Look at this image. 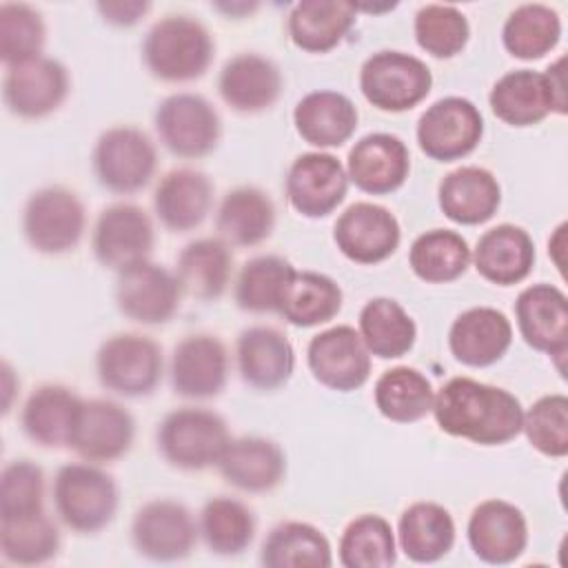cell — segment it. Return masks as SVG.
<instances>
[{"instance_id": "cell-20", "label": "cell", "mask_w": 568, "mask_h": 568, "mask_svg": "<svg viewBox=\"0 0 568 568\" xmlns=\"http://www.w3.org/2000/svg\"><path fill=\"white\" fill-rule=\"evenodd\" d=\"M408 171L410 155L397 135L368 133L348 151L346 175L364 193H390L406 182Z\"/></svg>"}, {"instance_id": "cell-24", "label": "cell", "mask_w": 568, "mask_h": 568, "mask_svg": "<svg viewBox=\"0 0 568 568\" xmlns=\"http://www.w3.org/2000/svg\"><path fill=\"white\" fill-rule=\"evenodd\" d=\"M222 100L240 113H257L275 104L282 91V75L275 62L257 53L233 55L217 80Z\"/></svg>"}, {"instance_id": "cell-5", "label": "cell", "mask_w": 568, "mask_h": 568, "mask_svg": "<svg viewBox=\"0 0 568 568\" xmlns=\"http://www.w3.org/2000/svg\"><path fill=\"white\" fill-rule=\"evenodd\" d=\"M430 87L426 62L402 51H377L359 71V89L379 111H408L430 93Z\"/></svg>"}, {"instance_id": "cell-53", "label": "cell", "mask_w": 568, "mask_h": 568, "mask_svg": "<svg viewBox=\"0 0 568 568\" xmlns=\"http://www.w3.org/2000/svg\"><path fill=\"white\" fill-rule=\"evenodd\" d=\"M220 9H224V11H251V9H255V4H217Z\"/></svg>"}, {"instance_id": "cell-37", "label": "cell", "mask_w": 568, "mask_h": 568, "mask_svg": "<svg viewBox=\"0 0 568 568\" xmlns=\"http://www.w3.org/2000/svg\"><path fill=\"white\" fill-rule=\"evenodd\" d=\"M262 564L268 568H328L333 564L331 544L311 524L284 521L266 537Z\"/></svg>"}, {"instance_id": "cell-40", "label": "cell", "mask_w": 568, "mask_h": 568, "mask_svg": "<svg viewBox=\"0 0 568 568\" xmlns=\"http://www.w3.org/2000/svg\"><path fill=\"white\" fill-rule=\"evenodd\" d=\"M470 248L466 240L448 229H433L422 233L408 253L413 273L430 284L453 282L468 268Z\"/></svg>"}, {"instance_id": "cell-2", "label": "cell", "mask_w": 568, "mask_h": 568, "mask_svg": "<svg viewBox=\"0 0 568 568\" xmlns=\"http://www.w3.org/2000/svg\"><path fill=\"white\" fill-rule=\"evenodd\" d=\"M213 38L206 27L189 16H166L144 38L149 71L166 82L200 78L213 60Z\"/></svg>"}, {"instance_id": "cell-44", "label": "cell", "mask_w": 568, "mask_h": 568, "mask_svg": "<svg viewBox=\"0 0 568 568\" xmlns=\"http://www.w3.org/2000/svg\"><path fill=\"white\" fill-rule=\"evenodd\" d=\"M397 559L390 524L379 515L355 517L342 532L339 561L346 568H388Z\"/></svg>"}, {"instance_id": "cell-19", "label": "cell", "mask_w": 568, "mask_h": 568, "mask_svg": "<svg viewBox=\"0 0 568 568\" xmlns=\"http://www.w3.org/2000/svg\"><path fill=\"white\" fill-rule=\"evenodd\" d=\"M517 328L528 346L564 357L568 348V300L552 284H532L515 302Z\"/></svg>"}, {"instance_id": "cell-35", "label": "cell", "mask_w": 568, "mask_h": 568, "mask_svg": "<svg viewBox=\"0 0 568 568\" xmlns=\"http://www.w3.org/2000/svg\"><path fill=\"white\" fill-rule=\"evenodd\" d=\"M275 224L271 197L255 186H240L220 204L217 231L237 246H253L266 240Z\"/></svg>"}, {"instance_id": "cell-45", "label": "cell", "mask_w": 568, "mask_h": 568, "mask_svg": "<svg viewBox=\"0 0 568 568\" xmlns=\"http://www.w3.org/2000/svg\"><path fill=\"white\" fill-rule=\"evenodd\" d=\"M200 532L213 552L237 555L253 539V513L237 499L215 497L202 508Z\"/></svg>"}, {"instance_id": "cell-46", "label": "cell", "mask_w": 568, "mask_h": 568, "mask_svg": "<svg viewBox=\"0 0 568 568\" xmlns=\"http://www.w3.org/2000/svg\"><path fill=\"white\" fill-rule=\"evenodd\" d=\"M58 528L44 513L24 519L0 521V550L2 557L11 564H42L58 552Z\"/></svg>"}, {"instance_id": "cell-49", "label": "cell", "mask_w": 568, "mask_h": 568, "mask_svg": "<svg viewBox=\"0 0 568 568\" xmlns=\"http://www.w3.org/2000/svg\"><path fill=\"white\" fill-rule=\"evenodd\" d=\"M532 448L548 457H564L568 453V397L561 393L539 397L521 419Z\"/></svg>"}, {"instance_id": "cell-27", "label": "cell", "mask_w": 568, "mask_h": 568, "mask_svg": "<svg viewBox=\"0 0 568 568\" xmlns=\"http://www.w3.org/2000/svg\"><path fill=\"white\" fill-rule=\"evenodd\" d=\"M501 202L495 175L481 166H459L439 184V206L457 224H481L490 220Z\"/></svg>"}, {"instance_id": "cell-12", "label": "cell", "mask_w": 568, "mask_h": 568, "mask_svg": "<svg viewBox=\"0 0 568 568\" xmlns=\"http://www.w3.org/2000/svg\"><path fill=\"white\" fill-rule=\"evenodd\" d=\"M397 217L373 202L351 204L335 222L333 240L337 248L357 264H377L390 257L399 244Z\"/></svg>"}, {"instance_id": "cell-6", "label": "cell", "mask_w": 568, "mask_h": 568, "mask_svg": "<svg viewBox=\"0 0 568 568\" xmlns=\"http://www.w3.org/2000/svg\"><path fill=\"white\" fill-rule=\"evenodd\" d=\"M484 135V118L479 109L457 95H448L430 104L417 122L419 149L437 160L453 162L473 153Z\"/></svg>"}, {"instance_id": "cell-23", "label": "cell", "mask_w": 568, "mask_h": 568, "mask_svg": "<svg viewBox=\"0 0 568 568\" xmlns=\"http://www.w3.org/2000/svg\"><path fill=\"white\" fill-rule=\"evenodd\" d=\"M229 357L217 337L189 335L184 337L171 359L173 388L184 397H213L226 384Z\"/></svg>"}, {"instance_id": "cell-50", "label": "cell", "mask_w": 568, "mask_h": 568, "mask_svg": "<svg viewBox=\"0 0 568 568\" xmlns=\"http://www.w3.org/2000/svg\"><path fill=\"white\" fill-rule=\"evenodd\" d=\"M42 513V470L27 462L4 466L0 477V521Z\"/></svg>"}, {"instance_id": "cell-38", "label": "cell", "mask_w": 568, "mask_h": 568, "mask_svg": "<svg viewBox=\"0 0 568 568\" xmlns=\"http://www.w3.org/2000/svg\"><path fill=\"white\" fill-rule=\"evenodd\" d=\"M433 386L417 368L395 366L379 375L375 382L377 410L397 424L422 419L433 408Z\"/></svg>"}, {"instance_id": "cell-32", "label": "cell", "mask_w": 568, "mask_h": 568, "mask_svg": "<svg viewBox=\"0 0 568 568\" xmlns=\"http://www.w3.org/2000/svg\"><path fill=\"white\" fill-rule=\"evenodd\" d=\"M82 399L64 386H40L22 408V428L40 446H69Z\"/></svg>"}, {"instance_id": "cell-13", "label": "cell", "mask_w": 568, "mask_h": 568, "mask_svg": "<svg viewBox=\"0 0 568 568\" xmlns=\"http://www.w3.org/2000/svg\"><path fill=\"white\" fill-rule=\"evenodd\" d=\"M348 175L331 153H302L288 169L286 195L291 206L306 217H324L342 204Z\"/></svg>"}, {"instance_id": "cell-28", "label": "cell", "mask_w": 568, "mask_h": 568, "mask_svg": "<svg viewBox=\"0 0 568 568\" xmlns=\"http://www.w3.org/2000/svg\"><path fill=\"white\" fill-rule=\"evenodd\" d=\"M293 122L308 144L320 149L339 146L357 129V109L344 93L311 91L297 102Z\"/></svg>"}, {"instance_id": "cell-15", "label": "cell", "mask_w": 568, "mask_h": 568, "mask_svg": "<svg viewBox=\"0 0 568 568\" xmlns=\"http://www.w3.org/2000/svg\"><path fill=\"white\" fill-rule=\"evenodd\" d=\"M133 544L153 561H175L191 552L197 530L186 506L158 499L142 506L133 519Z\"/></svg>"}, {"instance_id": "cell-47", "label": "cell", "mask_w": 568, "mask_h": 568, "mask_svg": "<svg viewBox=\"0 0 568 568\" xmlns=\"http://www.w3.org/2000/svg\"><path fill=\"white\" fill-rule=\"evenodd\" d=\"M415 40L435 58L457 55L470 36L466 16L453 4H426L415 16Z\"/></svg>"}, {"instance_id": "cell-30", "label": "cell", "mask_w": 568, "mask_h": 568, "mask_svg": "<svg viewBox=\"0 0 568 568\" xmlns=\"http://www.w3.org/2000/svg\"><path fill=\"white\" fill-rule=\"evenodd\" d=\"M213 202L209 178L193 169L169 171L155 189V213L171 231H191L206 217Z\"/></svg>"}, {"instance_id": "cell-51", "label": "cell", "mask_w": 568, "mask_h": 568, "mask_svg": "<svg viewBox=\"0 0 568 568\" xmlns=\"http://www.w3.org/2000/svg\"><path fill=\"white\" fill-rule=\"evenodd\" d=\"M149 2H138V0H126V2H100L98 11L102 13V18L111 24H135L146 11H149Z\"/></svg>"}, {"instance_id": "cell-48", "label": "cell", "mask_w": 568, "mask_h": 568, "mask_svg": "<svg viewBox=\"0 0 568 568\" xmlns=\"http://www.w3.org/2000/svg\"><path fill=\"white\" fill-rule=\"evenodd\" d=\"M44 44V24L40 13L22 2H4L0 7V58L16 67L40 58Z\"/></svg>"}, {"instance_id": "cell-18", "label": "cell", "mask_w": 568, "mask_h": 568, "mask_svg": "<svg viewBox=\"0 0 568 568\" xmlns=\"http://www.w3.org/2000/svg\"><path fill=\"white\" fill-rule=\"evenodd\" d=\"M468 544L486 564H510L528 544L524 513L504 499L481 501L468 519Z\"/></svg>"}, {"instance_id": "cell-39", "label": "cell", "mask_w": 568, "mask_h": 568, "mask_svg": "<svg viewBox=\"0 0 568 568\" xmlns=\"http://www.w3.org/2000/svg\"><path fill=\"white\" fill-rule=\"evenodd\" d=\"M231 277V251L222 240L204 237L184 246L178 260V282L202 300L224 293Z\"/></svg>"}, {"instance_id": "cell-1", "label": "cell", "mask_w": 568, "mask_h": 568, "mask_svg": "<svg viewBox=\"0 0 568 568\" xmlns=\"http://www.w3.org/2000/svg\"><path fill=\"white\" fill-rule=\"evenodd\" d=\"M437 426L481 446H499L521 433L524 408L506 388L470 377L448 379L433 399Z\"/></svg>"}, {"instance_id": "cell-21", "label": "cell", "mask_w": 568, "mask_h": 568, "mask_svg": "<svg viewBox=\"0 0 568 568\" xmlns=\"http://www.w3.org/2000/svg\"><path fill=\"white\" fill-rule=\"evenodd\" d=\"M133 433V417L122 406L106 399H82L69 446L89 462H111L131 448Z\"/></svg>"}, {"instance_id": "cell-43", "label": "cell", "mask_w": 568, "mask_h": 568, "mask_svg": "<svg viewBox=\"0 0 568 568\" xmlns=\"http://www.w3.org/2000/svg\"><path fill=\"white\" fill-rule=\"evenodd\" d=\"M295 273L297 271L291 266V262L277 255H260L246 262L235 286V300L240 308L253 313H280L284 293Z\"/></svg>"}, {"instance_id": "cell-8", "label": "cell", "mask_w": 568, "mask_h": 568, "mask_svg": "<svg viewBox=\"0 0 568 568\" xmlns=\"http://www.w3.org/2000/svg\"><path fill=\"white\" fill-rule=\"evenodd\" d=\"M98 377L118 395H149L162 377V351L144 335H113L98 351Z\"/></svg>"}, {"instance_id": "cell-26", "label": "cell", "mask_w": 568, "mask_h": 568, "mask_svg": "<svg viewBox=\"0 0 568 568\" xmlns=\"http://www.w3.org/2000/svg\"><path fill=\"white\" fill-rule=\"evenodd\" d=\"M242 379L260 390H273L288 382L295 368L291 342L271 326H251L237 339Z\"/></svg>"}, {"instance_id": "cell-7", "label": "cell", "mask_w": 568, "mask_h": 568, "mask_svg": "<svg viewBox=\"0 0 568 568\" xmlns=\"http://www.w3.org/2000/svg\"><path fill=\"white\" fill-rule=\"evenodd\" d=\"M151 138L133 126H113L98 138L93 169L98 182L115 193H135L149 184L155 171Z\"/></svg>"}, {"instance_id": "cell-52", "label": "cell", "mask_w": 568, "mask_h": 568, "mask_svg": "<svg viewBox=\"0 0 568 568\" xmlns=\"http://www.w3.org/2000/svg\"><path fill=\"white\" fill-rule=\"evenodd\" d=\"M564 64H566V58H559L555 64H550V67L546 69V80H548L550 95H552V102H555V113H559V115H566V111H568Z\"/></svg>"}, {"instance_id": "cell-29", "label": "cell", "mask_w": 568, "mask_h": 568, "mask_svg": "<svg viewBox=\"0 0 568 568\" xmlns=\"http://www.w3.org/2000/svg\"><path fill=\"white\" fill-rule=\"evenodd\" d=\"M217 466L229 484L246 493L275 488L286 470L280 446L262 437H240L229 442Z\"/></svg>"}, {"instance_id": "cell-36", "label": "cell", "mask_w": 568, "mask_h": 568, "mask_svg": "<svg viewBox=\"0 0 568 568\" xmlns=\"http://www.w3.org/2000/svg\"><path fill=\"white\" fill-rule=\"evenodd\" d=\"M359 335L368 353L393 359L406 355L417 337L413 317L390 297H375L359 313Z\"/></svg>"}, {"instance_id": "cell-3", "label": "cell", "mask_w": 568, "mask_h": 568, "mask_svg": "<svg viewBox=\"0 0 568 568\" xmlns=\"http://www.w3.org/2000/svg\"><path fill=\"white\" fill-rule=\"evenodd\" d=\"M53 504L60 519L75 532H98L118 508L113 479L89 464H67L53 484Z\"/></svg>"}, {"instance_id": "cell-14", "label": "cell", "mask_w": 568, "mask_h": 568, "mask_svg": "<svg viewBox=\"0 0 568 568\" xmlns=\"http://www.w3.org/2000/svg\"><path fill=\"white\" fill-rule=\"evenodd\" d=\"M153 248V224L135 204H113L102 211L93 231L95 257L118 273L140 264Z\"/></svg>"}, {"instance_id": "cell-34", "label": "cell", "mask_w": 568, "mask_h": 568, "mask_svg": "<svg viewBox=\"0 0 568 568\" xmlns=\"http://www.w3.org/2000/svg\"><path fill=\"white\" fill-rule=\"evenodd\" d=\"M355 4L335 0L297 2L288 16V33L295 47L311 53H326L342 42L355 20Z\"/></svg>"}, {"instance_id": "cell-41", "label": "cell", "mask_w": 568, "mask_h": 568, "mask_svg": "<svg viewBox=\"0 0 568 568\" xmlns=\"http://www.w3.org/2000/svg\"><path fill=\"white\" fill-rule=\"evenodd\" d=\"M561 38L559 13L546 4H521L504 22L501 40L510 55L519 60L544 58Z\"/></svg>"}, {"instance_id": "cell-22", "label": "cell", "mask_w": 568, "mask_h": 568, "mask_svg": "<svg viewBox=\"0 0 568 568\" xmlns=\"http://www.w3.org/2000/svg\"><path fill=\"white\" fill-rule=\"evenodd\" d=\"M513 342L510 320L490 306H475L457 315L448 331V346L457 362L481 368L504 357Z\"/></svg>"}, {"instance_id": "cell-42", "label": "cell", "mask_w": 568, "mask_h": 568, "mask_svg": "<svg viewBox=\"0 0 568 568\" xmlns=\"http://www.w3.org/2000/svg\"><path fill=\"white\" fill-rule=\"evenodd\" d=\"M342 308V288L322 273L304 271L291 280L280 315L295 326H315L333 320Z\"/></svg>"}, {"instance_id": "cell-4", "label": "cell", "mask_w": 568, "mask_h": 568, "mask_svg": "<svg viewBox=\"0 0 568 568\" xmlns=\"http://www.w3.org/2000/svg\"><path fill=\"white\" fill-rule=\"evenodd\" d=\"M229 442L224 419L206 408L173 410L164 417L158 430V444L164 459L186 470L217 464Z\"/></svg>"}, {"instance_id": "cell-16", "label": "cell", "mask_w": 568, "mask_h": 568, "mask_svg": "<svg viewBox=\"0 0 568 568\" xmlns=\"http://www.w3.org/2000/svg\"><path fill=\"white\" fill-rule=\"evenodd\" d=\"M180 282L153 262L133 264L118 275V308L142 324L169 322L178 308Z\"/></svg>"}, {"instance_id": "cell-10", "label": "cell", "mask_w": 568, "mask_h": 568, "mask_svg": "<svg viewBox=\"0 0 568 568\" xmlns=\"http://www.w3.org/2000/svg\"><path fill=\"white\" fill-rule=\"evenodd\" d=\"M29 244L40 253H64L84 233V206L75 193L51 186L33 193L22 217Z\"/></svg>"}, {"instance_id": "cell-31", "label": "cell", "mask_w": 568, "mask_h": 568, "mask_svg": "<svg viewBox=\"0 0 568 568\" xmlns=\"http://www.w3.org/2000/svg\"><path fill=\"white\" fill-rule=\"evenodd\" d=\"M488 100L493 113L510 126L537 124L555 111L546 73L532 69H517L501 75Z\"/></svg>"}, {"instance_id": "cell-25", "label": "cell", "mask_w": 568, "mask_h": 568, "mask_svg": "<svg viewBox=\"0 0 568 568\" xmlns=\"http://www.w3.org/2000/svg\"><path fill=\"white\" fill-rule=\"evenodd\" d=\"M477 273L499 286H513L528 277L535 264V244L521 226L497 224L488 229L475 246Z\"/></svg>"}, {"instance_id": "cell-11", "label": "cell", "mask_w": 568, "mask_h": 568, "mask_svg": "<svg viewBox=\"0 0 568 568\" xmlns=\"http://www.w3.org/2000/svg\"><path fill=\"white\" fill-rule=\"evenodd\" d=\"M306 357L313 377L333 390H355L371 375V353L362 335L346 324L317 333Z\"/></svg>"}, {"instance_id": "cell-9", "label": "cell", "mask_w": 568, "mask_h": 568, "mask_svg": "<svg viewBox=\"0 0 568 568\" xmlns=\"http://www.w3.org/2000/svg\"><path fill=\"white\" fill-rule=\"evenodd\" d=\"M155 129L164 146L180 158H202L220 140V118L197 93H173L155 111Z\"/></svg>"}, {"instance_id": "cell-17", "label": "cell", "mask_w": 568, "mask_h": 568, "mask_svg": "<svg viewBox=\"0 0 568 568\" xmlns=\"http://www.w3.org/2000/svg\"><path fill=\"white\" fill-rule=\"evenodd\" d=\"M69 93V73L53 58H33L9 67L2 84L7 106L20 118H42L55 111Z\"/></svg>"}, {"instance_id": "cell-33", "label": "cell", "mask_w": 568, "mask_h": 568, "mask_svg": "<svg viewBox=\"0 0 568 568\" xmlns=\"http://www.w3.org/2000/svg\"><path fill=\"white\" fill-rule=\"evenodd\" d=\"M399 546L415 564L439 561L455 544L450 513L433 501H417L399 517Z\"/></svg>"}]
</instances>
